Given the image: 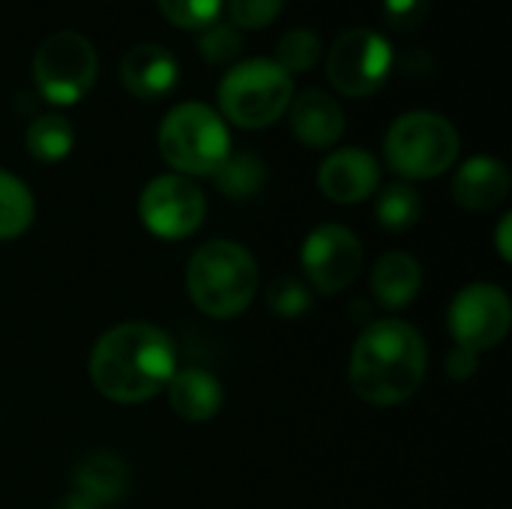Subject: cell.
I'll list each match as a JSON object with an SVG mask.
<instances>
[{
  "label": "cell",
  "instance_id": "cell-3",
  "mask_svg": "<svg viewBox=\"0 0 512 509\" xmlns=\"http://www.w3.org/2000/svg\"><path fill=\"white\" fill-rule=\"evenodd\" d=\"M186 291L210 318H237L258 291V264L234 240L198 246L186 264Z\"/></svg>",
  "mask_w": 512,
  "mask_h": 509
},
{
  "label": "cell",
  "instance_id": "cell-17",
  "mask_svg": "<svg viewBox=\"0 0 512 509\" xmlns=\"http://www.w3.org/2000/svg\"><path fill=\"white\" fill-rule=\"evenodd\" d=\"M423 267L408 252H387L372 270V294L384 309H405L417 300Z\"/></svg>",
  "mask_w": 512,
  "mask_h": 509
},
{
  "label": "cell",
  "instance_id": "cell-13",
  "mask_svg": "<svg viewBox=\"0 0 512 509\" xmlns=\"http://www.w3.org/2000/svg\"><path fill=\"white\" fill-rule=\"evenodd\" d=\"M120 81L138 99H159L180 81V66L168 48L156 42H138L120 60Z\"/></svg>",
  "mask_w": 512,
  "mask_h": 509
},
{
  "label": "cell",
  "instance_id": "cell-1",
  "mask_svg": "<svg viewBox=\"0 0 512 509\" xmlns=\"http://www.w3.org/2000/svg\"><path fill=\"white\" fill-rule=\"evenodd\" d=\"M177 372L174 339L147 321H126L99 336L90 354L93 387L120 405L153 399Z\"/></svg>",
  "mask_w": 512,
  "mask_h": 509
},
{
  "label": "cell",
  "instance_id": "cell-19",
  "mask_svg": "<svg viewBox=\"0 0 512 509\" xmlns=\"http://www.w3.org/2000/svg\"><path fill=\"white\" fill-rule=\"evenodd\" d=\"M27 153L39 162H60L72 153L75 129L63 114H39L24 135Z\"/></svg>",
  "mask_w": 512,
  "mask_h": 509
},
{
  "label": "cell",
  "instance_id": "cell-20",
  "mask_svg": "<svg viewBox=\"0 0 512 509\" xmlns=\"http://www.w3.org/2000/svg\"><path fill=\"white\" fill-rule=\"evenodd\" d=\"M33 216L36 204L27 183L0 168V240L21 237L33 225Z\"/></svg>",
  "mask_w": 512,
  "mask_h": 509
},
{
  "label": "cell",
  "instance_id": "cell-9",
  "mask_svg": "<svg viewBox=\"0 0 512 509\" xmlns=\"http://www.w3.org/2000/svg\"><path fill=\"white\" fill-rule=\"evenodd\" d=\"M512 324V303L504 288L492 282L465 285L450 303V336L456 348L483 354L498 348Z\"/></svg>",
  "mask_w": 512,
  "mask_h": 509
},
{
  "label": "cell",
  "instance_id": "cell-6",
  "mask_svg": "<svg viewBox=\"0 0 512 509\" xmlns=\"http://www.w3.org/2000/svg\"><path fill=\"white\" fill-rule=\"evenodd\" d=\"M384 156L405 180H432L453 168L459 156V132L435 111H408L390 126Z\"/></svg>",
  "mask_w": 512,
  "mask_h": 509
},
{
  "label": "cell",
  "instance_id": "cell-29",
  "mask_svg": "<svg viewBox=\"0 0 512 509\" xmlns=\"http://www.w3.org/2000/svg\"><path fill=\"white\" fill-rule=\"evenodd\" d=\"M477 360H480V354L465 351V348H453V354L447 357V372H450V378L468 381V378L477 372Z\"/></svg>",
  "mask_w": 512,
  "mask_h": 509
},
{
  "label": "cell",
  "instance_id": "cell-18",
  "mask_svg": "<svg viewBox=\"0 0 512 509\" xmlns=\"http://www.w3.org/2000/svg\"><path fill=\"white\" fill-rule=\"evenodd\" d=\"M129 489V468L114 453H93L75 468V492L87 495L99 507L117 504Z\"/></svg>",
  "mask_w": 512,
  "mask_h": 509
},
{
  "label": "cell",
  "instance_id": "cell-25",
  "mask_svg": "<svg viewBox=\"0 0 512 509\" xmlns=\"http://www.w3.org/2000/svg\"><path fill=\"white\" fill-rule=\"evenodd\" d=\"M225 0H159L162 15L183 30H207L222 15Z\"/></svg>",
  "mask_w": 512,
  "mask_h": 509
},
{
  "label": "cell",
  "instance_id": "cell-24",
  "mask_svg": "<svg viewBox=\"0 0 512 509\" xmlns=\"http://www.w3.org/2000/svg\"><path fill=\"white\" fill-rule=\"evenodd\" d=\"M267 306L279 318H288V321L303 318L312 309V291L306 282H300L294 276H279L267 288Z\"/></svg>",
  "mask_w": 512,
  "mask_h": 509
},
{
  "label": "cell",
  "instance_id": "cell-16",
  "mask_svg": "<svg viewBox=\"0 0 512 509\" xmlns=\"http://www.w3.org/2000/svg\"><path fill=\"white\" fill-rule=\"evenodd\" d=\"M165 390H168V402L174 414L189 423L213 420L225 399L219 378L210 375L207 369H177Z\"/></svg>",
  "mask_w": 512,
  "mask_h": 509
},
{
  "label": "cell",
  "instance_id": "cell-30",
  "mask_svg": "<svg viewBox=\"0 0 512 509\" xmlns=\"http://www.w3.org/2000/svg\"><path fill=\"white\" fill-rule=\"evenodd\" d=\"M54 509H102L96 501H90L87 495H81V492H69V495H63L57 504H54Z\"/></svg>",
  "mask_w": 512,
  "mask_h": 509
},
{
  "label": "cell",
  "instance_id": "cell-23",
  "mask_svg": "<svg viewBox=\"0 0 512 509\" xmlns=\"http://www.w3.org/2000/svg\"><path fill=\"white\" fill-rule=\"evenodd\" d=\"M321 60V39L306 30V27H297V30H288L279 45H276V60L288 75L291 72H309L315 69V63Z\"/></svg>",
  "mask_w": 512,
  "mask_h": 509
},
{
  "label": "cell",
  "instance_id": "cell-10",
  "mask_svg": "<svg viewBox=\"0 0 512 509\" xmlns=\"http://www.w3.org/2000/svg\"><path fill=\"white\" fill-rule=\"evenodd\" d=\"M138 213L153 237L183 240L201 228L207 216V198L198 189V183H192L189 177L162 174L144 186L138 198Z\"/></svg>",
  "mask_w": 512,
  "mask_h": 509
},
{
  "label": "cell",
  "instance_id": "cell-2",
  "mask_svg": "<svg viewBox=\"0 0 512 509\" xmlns=\"http://www.w3.org/2000/svg\"><path fill=\"white\" fill-rule=\"evenodd\" d=\"M426 369L429 351L420 330L399 318H381L360 333L351 351L348 378L363 402L393 408L420 390Z\"/></svg>",
  "mask_w": 512,
  "mask_h": 509
},
{
  "label": "cell",
  "instance_id": "cell-21",
  "mask_svg": "<svg viewBox=\"0 0 512 509\" xmlns=\"http://www.w3.org/2000/svg\"><path fill=\"white\" fill-rule=\"evenodd\" d=\"M420 213H423V201L411 183H390L375 201V216H378L381 228H387V231L414 228Z\"/></svg>",
  "mask_w": 512,
  "mask_h": 509
},
{
  "label": "cell",
  "instance_id": "cell-4",
  "mask_svg": "<svg viewBox=\"0 0 512 509\" xmlns=\"http://www.w3.org/2000/svg\"><path fill=\"white\" fill-rule=\"evenodd\" d=\"M159 153L183 177L216 174L231 156V132L210 105L183 102L171 108L159 126Z\"/></svg>",
  "mask_w": 512,
  "mask_h": 509
},
{
  "label": "cell",
  "instance_id": "cell-15",
  "mask_svg": "<svg viewBox=\"0 0 512 509\" xmlns=\"http://www.w3.org/2000/svg\"><path fill=\"white\" fill-rule=\"evenodd\" d=\"M510 195V171L495 156H471L453 177V198L471 213H489Z\"/></svg>",
  "mask_w": 512,
  "mask_h": 509
},
{
  "label": "cell",
  "instance_id": "cell-31",
  "mask_svg": "<svg viewBox=\"0 0 512 509\" xmlns=\"http://www.w3.org/2000/svg\"><path fill=\"white\" fill-rule=\"evenodd\" d=\"M510 228H512V216H504V219H501V225H498V237H495V240H498L495 246H498V252H501V258H504V261H512Z\"/></svg>",
  "mask_w": 512,
  "mask_h": 509
},
{
  "label": "cell",
  "instance_id": "cell-27",
  "mask_svg": "<svg viewBox=\"0 0 512 509\" xmlns=\"http://www.w3.org/2000/svg\"><path fill=\"white\" fill-rule=\"evenodd\" d=\"M282 12V0H228V15L237 27L261 30Z\"/></svg>",
  "mask_w": 512,
  "mask_h": 509
},
{
  "label": "cell",
  "instance_id": "cell-7",
  "mask_svg": "<svg viewBox=\"0 0 512 509\" xmlns=\"http://www.w3.org/2000/svg\"><path fill=\"white\" fill-rule=\"evenodd\" d=\"M99 57L87 36L57 30L33 54V81L39 93L54 105H72L96 84Z\"/></svg>",
  "mask_w": 512,
  "mask_h": 509
},
{
  "label": "cell",
  "instance_id": "cell-11",
  "mask_svg": "<svg viewBox=\"0 0 512 509\" xmlns=\"http://www.w3.org/2000/svg\"><path fill=\"white\" fill-rule=\"evenodd\" d=\"M303 270L321 294L345 291L363 267V246L345 225H318L300 252Z\"/></svg>",
  "mask_w": 512,
  "mask_h": 509
},
{
  "label": "cell",
  "instance_id": "cell-12",
  "mask_svg": "<svg viewBox=\"0 0 512 509\" xmlns=\"http://www.w3.org/2000/svg\"><path fill=\"white\" fill-rule=\"evenodd\" d=\"M381 183V168L372 153L360 147H345L330 153L318 168V189L333 204H360L375 195Z\"/></svg>",
  "mask_w": 512,
  "mask_h": 509
},
{
  "label": "cell",
  "instance_id": "cell-8",
  "mask_svg": "<svg viewBox=\"0 0 512 509\" xmlns=\"http://www.w3.org/2000/svg\"><path fill=\"white\" fill-rule=\"evenodd\" d=\"M393 72L390 42L366 27L342 33L327 54V78L345 96H372Z\"/></svg>",
  "mask_w": 512,
  "mask_h": 509
},
{
  "label": "cell",
  "instance_id": "cell-28",
  "mask_svg": "<svg viewBox=\"0 0 512 509\" xmlns=\"http://www.w3.org/2000/svg\"><path fill=\"white\" fill-rule=\"evenodd\" d=\"M429 0H384V18L396 30H414L426 21Z\"/></svg>",
  "mask_w": 512,
  "mask_h": 509
},
{
  "label": "cell",
  "instance_id": "cell-26",
  "mask_svg": "<svg viewBox=\"0 0 512 509\" xmlns=\"http://www.w3.org/2000/svg\"><path fill=\"white\" fill-rule=\"evenodd\" d=\"M198 51L210 63H231L240 54V33L228 24H213L201 33Z\"/></svg>",
  "mask_w": 512,
  "mask_h": 509
},
{
  "label": "cell",
  "instance_id": "cell-14",
  "mask_svg": "<svg viewBox=\"0 0 512 509\" xmlns=\"http://www.w3.org/2000/svg\"><path fill=\"white\" fill-rule=\"evenodd\" d=\"M291 132L306 147H333L345 135V111L324 90H303L288 105Z\"/></svg>",
  "mask_w": 512,
  "mask_h": 509
},
{
  "label": "cell",
  "instance_id": "cell-5",
  "mask_svg": "<svg viewBox=\"0 0 512 509\" xmlns=\"http://www.w3.org/2000/svg\"><path fill=\"white\" fill-rule=\"evenodd\" d=\"M291 99V75L267 57L234 63L219 84L222 114L243 129H264L276 123L288 111Z\"/></svg>",
  "mask_w": 512,
  "mask_h": 509
},
{
  "label": "cell",
  "instance_id": "cell-22",
  "mask_svg": "<svg viewBox=\"0 0 512 509\" xmlns=\"http://www.w3.org/2000/svg\"><path fill=\"white\" fill-rule=\"evenodd\" d=\"M213 177L228 198H249L264 186V162L255 153L228 156Z\"/></svg>",
  "mask_w": 512,
  "mask_h": 509
}]
</instances>
